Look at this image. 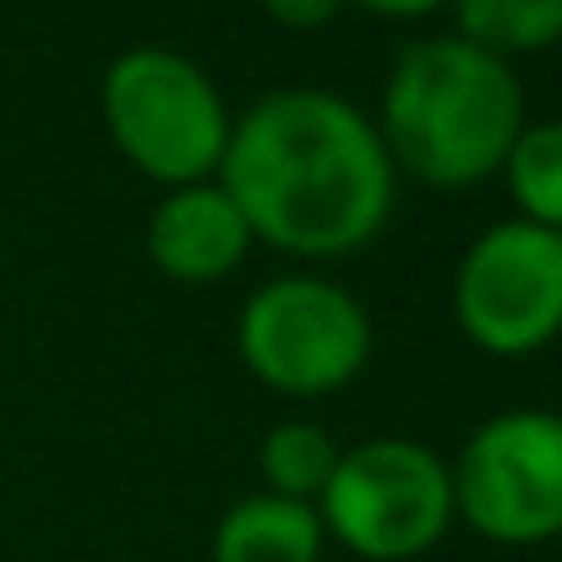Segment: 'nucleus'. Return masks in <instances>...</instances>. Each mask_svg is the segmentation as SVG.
I'll return each mask as SVG.
<instances>
[{
    "mask_svg": "<svg viewBox=\"0 0 562 562\" xmlns=\"http://www.w3.org/2000/svg\"><path fill=\"white\" fill-rule=\"evenodd\" d=\"M218 187L251 240L295 257H345L393 213V159L345 93L279 88L229 121Z\"/></svg>",
    "mask_w": 562,
    "mask_h": 562,
    "instance_id": "1",
    "label": "nucleus"
},
{
    "mask_svg": "<svg viewBox=\"0 0 562 562\" xmlns=\"http://www.w3.org/2000/svg\"><path fill=\"white\" fill-rule=\"evenodd\" d=\"M525 132V93L508 60L470 38H420L398 55L382 93V148L437 191L475 187L503 170Z\"/></svg>",
    "mask_w": 562,
    "mask_h": 562,
    "instance_id": "2",
    "label": "nucleus"
},
{
    "mask_svg": "<svg viewBox=\"0 0 562 562\" xmlns=\"http://www.w3.org/2000/svg\"><path fill=\"white\" fill-rule=\"evenodd\" d=\"M104 126L115 148L165 187H196L218 170L229 143V110L213 77L159 44L126 49L104 71Z\"/></svg>",
    "mask_w": 562,
    "mask_h": 562,
    "instance_id": "3",
    "label": "nucleus"
},
{
    "mask_svg": "<svg viewBox=\"0 0 562 562\" xmlns=\"http://www.w3.org/2000/svg\"><path fill=\"white\" fill-rule=\"evenodd\" d=\"M312 508L323 536L356 558L404 562L431 552L453 525V475L409 437H372L361 448H339V464Z\"/></svg>",
    "mask_w": 562,
    "mask_h": 562,
    "instance_id": "4",
    "label": "nucleus"
},
{
    "mask_svg": "<svg viewBox=\"0 0 562 562\" xmlns=\"http://www.w3.org/2000/svg\"><path fill=\"white\" fill-rule=\"evenodd\" d=\"M453 514L497 547H541L562 536V415H492L459 453Z\"/></svg>",
    "mask_w": 562,
    "mask_h": 562,
    "instance_id": "5",
    "label": "nucleus"
},
{
    "mask_svg": "<svg viewBox=\"0 0 562 562\" xmlns=\"http://www.w3.org/2000/svg\"><path fill=\"white\" fill-rule=\"evenodd\" d=\"M246 372L279 393H334L367 367L372 323L361 301L328 279H273L262 284L235 328Z\"/></svg>",
    "mask_w": 562,
    "mask_h": 562,
    "instance_id": "6",
    "label": "nucleus"
},
{
    "mask_svg": "<svg viewBox=\"0 0 562 562\" xmlns=\"http://www.w3.org/2000/svg\"><path fill=\"white\" fill-rule=\"evenodd\" d=\"M453 317L492 356H530L562 334V235L530 218L481 229L453 279Z\"/></svg>",
    "mask_w": 562,
    "mask_h": 562,
    "instance_id": "7",
    "label": "nucleus"
},
{
    "mask_svg": "<svg viewBox=\"0 0 562 562\" xmlns=\"http://www.w3.org/2000/svg\"><path fill=\"white\" fill-rule=\"evenodd\" d=\"M251 229L218 181L176 187L148 218V257L181 284H213L240 268Z\"/></svg>",
    "mask_w": 562,
    "mask_h": 562,
    "instance_id": "8",
    "label": "nucleus"
},
{
    "mask_svg": "<svg viewBox=\"0 0 562 562\" xmlns=\"http://www.w3.org/2000/svg\"><path fill=\"white\" fill-rule=\"evenodd\" d=\"M323 541L328 536L312 503L257 492L218 519L213 562H323Z\"/></svg>",
    "mask_w": 562,
    "mask_h": 562,
    "instance_id": "9",
    "label": "nucleus"
},
{
    "mask_svg": "<svg viewBox=\"0 0 562 562\" xmlns=\"http://www.w3.org/2000/svg\"><path fill=\"white\" fill-rule=\"evenodd\" d=\"M459 16V38L508 60L562 38V0H448Z\"/></svg>",
    "mask_w": 562,
    "mask_h": 562,
    "instance_id": "10",
    "label": "nucleus"
},
{
    "mask_svg": "<svg viewBox=\"0 0 562 562\" xmlns=\"http://www.w3.org/2000/svg\"><path fill=\"white\" fill-rule=\"evenodd\" d=\"M334 464H339V442L317 420H279L262 437V481H268L273 497L317 503Z\"/></svg>",
    "mask_w": 562,
    "mask_h": 562,
    "instance_id": "11",
    "label": "nucleus"
},
{
    "mask_svg": "<svg viewBox=\"0 0 562 562\" xmlns=\"http://www.w3.org/2000/svg\"><path fill=\"white\" fill-rule=\"evenodd\" d=\"M503 170H508V187L519 196L525 218L562 235V121L525 126L514 137Z\"/></svg>",
    "mask_w": 562,
    "mask_h": 562,
    "instance_id": "12",
    "label": "nucleus"
},
{
    "mask_svg": "<svg viewBox=\"0 0 562 562\" xmlns=\"http://www.w3.org/2000/svg\"><path fill=\"white\" fill-rule=\"evenodd\" d=\"M262 5H268V16L284 22V27H323L345 0H262Z\"/></svg>",
    "mask_w": 562,
    "mask_h": 562,
    "instance_id": "13",
    "label": "nucleus"
},
{
    "mask_svg": "<svg viewBox=\"0 0 562 562\" xmlns=\"http://www.w3.org/2000/svg\"><path fill=\"white\" fill-rule=\"evenodd\" d=\"M367 11H382V16H426V11H437V5H448V0H361Z\"/></svg>",
    "mask_w": 562,
    "mask_h": 562,
    "instance_id": "14",
    "label": "nucleus"
}]
</instances>
